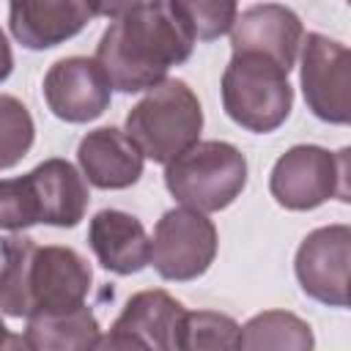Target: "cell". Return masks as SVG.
I'll use <instances>...</instances> for the list:
<instances>
[{
	"label": "cell",
	"mask_w": 351,
	"mask_h": 351,
	"mask_svg": "<svg viewBox=\"0 0 351 351\" xmlns=\"http://www.w3.org/2000/svg\"><path fill=\"white\" fill-rule=\"evenodd\" d=\"M203 129V110L184 80H162L126 115V137L143 159L167 165L192 148Z\"/></svg>",
	"instance_id": "2"
},
{
	"label": "cell",
	"mask_w": 351,
	"mask_h": 351,
	"mask_svg": "<svg viewBox=\"0 0 351 351\" xmlns=\"http://www.w3.org/2000/svg\"><path fill=\"white\" fill-rule=\"evenodd\" d=\"M217 258V228L195 208H170L154 228L151 263L165 280L189 282L208 271Z\"/></svg>",
	"instance_id": "6"
},
{
	"label": "cell",
	"mask_w": 351,
	"mask_h": 351,
	"mask_svg": "<svg viewBox=\"0 0 351 351\" xmlns=\"http://www.w3.org/2000/svg\"><path fill=\"white\" fill-rule=\"evenodd\" d=\"M93 16H99V5L77 0H16L8 5V27L27 49L58 47L74 38Z\"/></svg>",
	"instance_id": "12"
},
{
	"label": "cell",
	"mask_w": 351,
	"mask_h": 351,
	"mask_svg": "<svg viewBox=\"0 0 351 351\" xmlns=\"http://www.w3.org/2000/svg\"><path fill=\"white\" fill-rule=\"evenodd\" d=\"M25 337L33 351H93L101 332L90 307L80 304L66 313L30 315Z\"/></svg>",
	"instance_id": "17"
},
{
	"label": "cell",
	"mask_w": 351,
	"mask_h": 351,
	"mask_svg": "<svg viewBox=\"0 0 351 351\" xmlns=\"http://www.w3.org/2000/svg\"><path fill=\"white\" fill-rule=\"evenodd\" d=\"M11 69H14V55H11V44H8L5 33L0 30V82H3V80H8Z\"/></svg>",
	"instance_id": "25"
},
{
	"label": "cell",
	"mask_w": 351,
	"mask_h": 351,
	"mask_svg": "<svg viewBox=\"0 0 351 351\" xmlns=\"http://www.w3.org/2000/svg\"><path fill=\"white\" fill-rule=\"evenodd\" d=\"M90 282H93V271L77 250L60 244L36 247L25 280L30 315L66 313L85 304Z\"/></svg>",
	"instance_id": "8"
},
{
	"label": "cell",
	"mask_w": 351,
	"mask_h": 351,
	"mask_svg": "<svg viewBox=\"0 0 351 351\" xmlns=\"http://www.w3.org/2000/svg\"><path fill=\"white\" fill-rule=\"evenodd\" d=\"M271 197L291 211H310L329 197L348 200V148L332 154L321 145H293L271 167Z\"/></svg>",
	"instance_id": "5"
},
{
	"label": "cell",
	"mask_w": 351,
	"mask_h": 351,
	"mask_svg": "<svg viewBox=\"0 0 351 351\" xmlns=\"http://www.w3.org/2000/svg\"><path fill=\"white\" fill-rule=\"evenodd\" d=\"M112 85L96 58H60L44 74V99L52 115L69 123H88L110 107Z\"/></svg>",
	"instance_id": "10"
},
{
	"label": "cell",
	"mask_w": 351,
	"mask_h": 351,
	"mask_svg": "<svg viewBox=\"0 0 351 351\" xmlns=\"http://www.w3.org/2000/svg\"><path fill=\"white\" fill-rule=\"evenodd\" d=\"M184 19L192 27L195 41H214L228 33L239 16V5L233 0H186L178 3Z\"/></svg>",
	"instance_id": "23"
},
{
	"label": "cell",
	"mask_w": 351,
	"mask_h": 351,
	"mask_svg": "<svg viewBox=\"0 0 351 351\" xmlns=\"http://www.w3.org/2000/svg\"><path fill=\"white\" fill-rule=\"evenodd\" d=\"M38 244L27 236H5L0 239V313L11 318H27V263Z\"/></svg>",
	"instance_id": "19"
},
{
	"label": "cell",
	"mask_w": 351,
	"mask_h": 351,
	"mask_svg": "<svg viewBox=\"0 0 351 351\" xmlns=\"http://www.w3.org/2000/svg\"><path fill=\"white\" fill-rule=\"evenodd\" d=\"M302 38H304V30H302L299 16L291 8L277 5V3L244 8L230 27L233 55H239V52L263 55V58L274 60L285 74L296 63Z\"/></svg>",
	"instance_id": "11"
},
{
	"label": "cell",
	"mask_w": 351,
	"mask_h": 351,
	"mask_svg": "<svg viewBox=\"0 0 351 351\" xmlns=\"http://www.w3.org/2000/svg\"><path fill=\"white\" fill-rule=\"evenodd\" d=\"M38 203H41V222L55 228H74L88 211L90 195L85 178L77 167L66 159H44L30 170Z\"/></svg>",
	"instance_id": "15"
},
{
	"label": "cell",
	"mask_w": 351,
	"mask_h": 351,
	"mask_svg": "<svg viewBox=\"0 0 351 351\" xmlns=\"http://www.w3.org/2000/svg\"><path fill=\"white\" fill-rule=\"evenodd\" d=\"M167 192L200 214L228 208L247 186V159L225 140H197L165 167Z\"/></svg>",
	"instance_id": "3"
},
{
	"label": "cell",
	"mask_w": 351,
	"mask_h": 351,
	"mask_svg": "<svg viewBox=\"0 0 351 351\" xmlns=\"http://www.w3.org/2000/svg\"><path fill=\"white\" fill-rule=\"evenodd\" d=\"M348 263H351V228L326 225L307 233L296 250V280L302 291L329 307L348 304Z\"/></svg>",
	"instance_id": "9"
},
{
	"label": "cell",
	"mask_w": 351,
	"mask_h": 351,
	"mask_svg": "<svg viewBox=\"0 0 351 351\" xmlns=\"http://www.w3.org/2000/svg\"><path fill=\"white\" fill-rule=\"evenodd\" d=\"M88 244L96 261L115 274H137L151 263V239L137 217L101 208L88 225Z\"/></svg>",
	"instance_id": "14"
},
{
	"label": "cell",
	"mask_w": 351,
	"mask_h": 351,
	"mask_svg": "<svg viewBox=\"0 0 351 351\" xmlns=\"http://www.w3.org/2000/svg\"><path fill=\"white\" fill-rule=\"evenodd\" d=\"M302 93L315 118L326 123L351 121V52L346 44L307 33L302 38Z\"/></svg>",
	"instance_id": "7"
},
{
	"label": "cell",
	"mask_w": 351,
	"mask_h": 351,
	"mask_svg": "<svg viewBox=\"0 0 351 351\" xmlns=\"http://www.w3.org/2000/svg\"><path fill=\"white\" fill-rule=\"evenodd\" d=\"M222 107L239 126L266 134L291 115L293 88L274 60L255 52H239L222 74Z\"/></svg>",
	"instance_id": "4"
},
{
	"label": "cell",
	"mask_w": 351,
	"mask_h": 351,
	"mask_svg": "<svg viewBox=\"0 0 351 351\" xmlns=\"http://www.w3.org/2000/svg\"><path fill=\"white\" fill-rule=\"evenodd\" d=\"M178 351H241V326L228 313H184Z\"/></svg>",
	"instance_id": "20"
},
{
	"label": "cell",
	"mask_w": 351,
	"mask_h": 351,
	"mask_svg": "<svg viewBox=\"0 0 351 351\" xmlns=\"http://www.w3.org/2000/svg\"><path fill=\"white\" fill-rule=\"evenodd\" d=\"M36 140V126L30 110L8 93H0V170L14 167L27 156Z\"/></svg>",
	"instance_id": "21"
},
{
	"label": "cell",
	"mask_w": 351,
	"mask_h": 351,
	"mask_svg": "<svg viewBox=\"0 0 351 351\" xmlns=\"http://www.w3.org/2000/svg\"><path fill=\"white\" fill-rule=\"evenodd\" d=\"M0 351H33V346L27 343L25 335H11L8 332V337L0 343Z\"/></svg>",
	"instance_id": "26"
},
{
	"label": "cell",
	"mask_w": 351,
	"mask_h": 351,
	"mask_svg": "<svg viewBox=\"0 0 351 351\" xmlns=\"http://www.w3.org/2000/svg\"><path fill=\"white\" fill-rule=\"evenodd\" d=\"M77 162L88 184L99 189H126L143 176V154L115 126L88 132L77 145Z\"/></svg>",
	"instance_id": "13"
},
{
	"label": "cell",
	"mask_w": 351,
	"mask_h": 351,
	"mask_svg": "<svg viewBox=\"0 0 351 351\" xmlns=\"http://www.w3.org/2000/svg\"><path fill=\"white\" fill-rule=\"evenodd\" d=\"M99 14L110 25L96 44V63L121 93L151 90L192 55L195 36L178 3H115L99 5Z\"/></svg>",
	"instance_id": "1"
},
{
	"label": "cell",
	"mask_w": 351,
	"mask_h": 351,
	"mask_svg": "<svg viewBox=\"0 0 351 351\" xmlns=\"http://www.w3.org/2000/svg\"><path fill=\"white\" fill-rule=\"evenodd\" d=\"M315 337L307 321L288 310H266L241 326V351H313Z\"/></svg>",
	"instance_id": "18"
},
{
	"label": "cell",
	"mask_w": 351,
	"mask_h": 351,
	"mask_svg": "<svg viewBox=\"0 0 351 351\" xmlns=\"http://www.w3.org/2000/svg\"><path fill=\"white\" fill-rule=\"evenodd\" d=\"M41 222V203L30 173L0 181V230H22Z\"/></svg>",
	"instance_id": "22"
},
{
	"label": "cell",
	"mask_w": 351,
	"mask_h": 351,
	"mask_svg": "<svg viewBox=\"0 0 351 351\" xmlns=\"http://www.w3.org/2000/svg\"><path fill=\"white\" fill-rule=\"evenodd\" d=\"M93 351H151L140 337H134L132 332L121 329V326H110L107 335H101L93 346Z\"/></svg>",
	"instance_id": "24"
},
{
	"label": "cell",
	"mask_w": 351,
	"mask_h": 351,
	"mask_svg": "<svg viewBox=\"0 0 351 351\" xmlns=\"http://www.w3.org/2000/svg\"><path fill=\"white\" fill-rule=\"evenodd\" d=\"M184 313L186 310L176 296L162 288H151L129 296L115 326L140 337L151 351H178Z\"/></svg>",
	"instance_id": "16"
},
{
	"label": "cell",
	"mask_w": 351,
	"mask_h": 351,
	"mask_svg": "<svg viewBox=\"0 0 351 351\" xmlns=\"http://www.w3.org/2000/svg\"><path fill=\"white\" fill-rule=\"evenodd\" d=\"M5 337H8V329H5V324H3V321H0V343H3V340H5Z\"/></svg>",
	"instance_id": "27"
}]
</instances>
